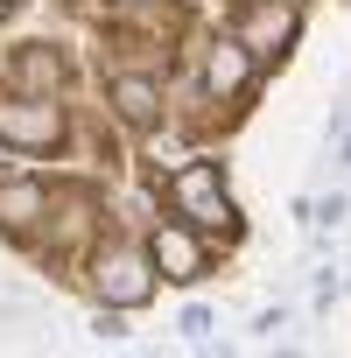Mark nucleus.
I'll return each instance as SVG.
<instances>
[{
    "label": "nucleus",
    "instance_id": "nucleus-11",
    "mask_svg": "<svg viewBox=\"0 0 351 358\" xmlns=\"http://www.w3.org/2000/svg\"><path fill=\"white\" fill-rule=\"evenodd\" d=\"M92 337L120 344V337H127V316H120V309H99V316H92Z\"/></svg>",
    "mask_w": 351,
    "mask_h": 358
},
{
    "label": "nucleus",
    "instance_id": "nucleus-4",
    "mask_svg": "<svg viewBox=\"0 0 351 358\" xmlns=\"http://www.w3.org/2000/svg\"><path fill=\"white\" fill-rule=\"evenodd\" d=\"M239 43H246V57H281L295 43V8H288V0H246Z\"/></svg>",
    "mask_w": 351,
    "mask_h": 358
},
{
    "label": "nucleus",
    "instance_id": "nucleus-5",
    "mask_svg": "<svg viewBox=\"0 0 351 358\" xmlns=\"http://www.w3.org/2000/svg\"><path fill=\"white\" fill-rule=\"evenodd\" d=\"M148 253H155V274H162V281H183V288H190V281H204V267H211V260H204V246H197L183 225H162V232L148 239Z\"/></svg>",
    "mask_w": 351,
    "mask_h": 358
},
{
    "label": "nucleus",
    "instance_id": "nucleus-10",
    "mask_svg": "<svg viewBox=\"0 0 351 358\" xmlns=\"http://www.w3.org/2000/svg\"><path fill=\"white\" fill-rule=\"evenodd\" d=\"M176 330H183L190 344H204V337H211V309H204V302H190V309H183V323H176Z\"/></svg>",
    "mask_w": 351,
    "mask_h": 358
},
{
    "label": "nucleus",
    "instance_id": "nucleus-9",
    "mask_svg": "<svg viewBox=\"0 0 351 358\" xmlns=\"http://www.w3.org/2000/svg\"><path fill=\"white\" fill-rule=\"evenodd\" d=\"M15 78H22V92H50L57 85V57H43V43H29L15 57Z\"/></svg>",
    "mask_w": 351,
    "mask_h": 358
},
{
    "label": "nucleus",
    "instance_id": "nucleus-12",
    "mask_svg": "<svg viewBox=\"0 0 351 358\" xmlns=\"http://www.w3.org/2000/svg\"><path fill=\"white\" fill-rule=\"evenodd\" d=\"M344 211H351V204H344V197H323V204H316V225H337V218H344Z\"/></svg>",
    "mask_w": 351,
    "mask_h": 358
},
{
    "label": "nucleus",
    "instance_id": "nucleus-7",
    "mask_svg": "<svg viewBox=\"0 0 351 358\" xmlns=\"http://www.w3.org/2000/svg\"><path fill=\"white\" fill-rule=\"evenodd\" d=\"M113 113H120L134 134H148V127L162 120V85H155V78H113Z\"/></svg>",
    "mask_w": 351,
    "mask_h": 358
},
{
    "label": "nucleus",
    "instance_id": "nucleus-6",
    "mask_svg": "<svg viewBox=\"0 0 351 358\" xmlns=\"http://www.w3.org/2000/svg\"><path fill=\"white\" fill-rule=\"evenodd\" d=\"M246 71H253L246 43H239V36H218L211 57H204V85H211V99H239V92H246Z\"/></svg>",
    "mask_w": 351,
    "mask_h": 358
},
{
    "label": "nucleus",
    "instance_id": "nucleus-1",
    "mask_svg": "<svg viewBox=\"0 0 351 358\" xmlns=\"http://www.w3.org/2000/svg\"><path fill=\"white\" fill-rule=\"evenodd\" d=\"M92 281H99V295H106L113 309H141V302L155 295V253H148V246L113 239V246H99Z\"/></svg>",
    "mask_w": 351,
    "mask_h": 358
},
{
    "label": "nucleus",
    "instance_id": "nucleus-3",
    "mask_svg": "<svg viewBox=\"0 0 351 358\" xmlns=\"http://www.w3.org/2000/svg\"><path fill=\"white\" fill-rule=\"evenodd\" d=\"M57 134H64V113L50 106V92H8V99H0V141L50 148Z\"/></svg>",
    "mask_w": 351,
    "mask_h": 358
},
{
    "label": "nucleus",
    "instance_id": "nucleus-13",
    "mask_svg": "<svg viewBox=\"0 0 351 358\" xmlns=\"http://www.w3.org/2000/svg\"><path fill=\"white\" fill-rule=\"evenodd\" d=\"M8 15H15V0H0V22H8Z\"/></svg>",
    "mask_w": 351,
    "mask_h": 358
},
{
    "label": "nucleus",
    "instance_id": "nucleus-8",
    "mask_svg": "<svg viewBox=\"0 0 351 358\" xmlns=\"http://www.w3.org/2000/svg\"><path fill=\"white\" fill-rule=\"evenodd\" d=\"M36 218H50V190L43 183H0V232H29Z\"/></svg>",
    "mask_w": 351,
    "mask_h": 358
},
{
    "label": "nucleus",
    "instance_id": "nucleus-2",
    "mask_svg": "<svg viewBox=\"0 0 351 358\" xmlns=\"http://www.w3.org/2000/svg\"><path fill=\"white\" fill-rule=\"evenodd\" d=\"M169 197H176V211H183L190 225H204V232H232V197H225V176H218V162H183L176 169V183H169Z\"/></svg>",
    "mask_w": 351,
    "mask_h": 358
}]
</instances>
